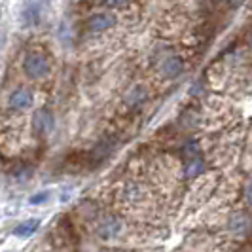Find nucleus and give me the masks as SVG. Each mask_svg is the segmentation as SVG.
I'll use <instances>...</instances> for the list:
<instances>
[{
    "instance_id": "obj_11",
    "label": "nucleus",
    "mask_w": 252,
    "mask_h": 252,
    "mask_svg": "<svg viewBox=\"0 0 252 252\" xmlns=\"http://www.w3.org/2000/svg\"><path fill=\"white\" fill-rule=\"evenodd\" d=\"M229 227H231L233 231L241 233V231H245V229L249 227V218L243 215V213H237V215L231 216V220H229Z\"/></svg>"
},
{
    "instance_id": "obj_13",
    "label": "nucleus",
    "mask_w": 252,
    "mask_h": 252,
    "mask_svg": "<svg viewBox=\"0 0 252 252\" xmlns=\"http://www.w3.org/2000/svg\"><path fill=\"white\" fill-rule=\"evenodd\" d=\"M110 6H114V8H120V6H126L129 0H106Z\"/></svg>"
},
{
    "instance_id": "obj_4",
    "label": "nucleus",
    "mask_w": 252,
    "mask_h": 252,
    "mask_svg": "<svg viewBox=\"0 0 252 252\" xmlns=\"http://www.w3.org/2000/svg\"><path fill=\"white\" fill-rule=\"evenodd\" d=\"M86 25L91 32H102V31H108L110 27L116 25V17L112 13H93Z\"/></svg>"
},
{
    "instance_id": "obj_10",
    "label": "nucleus",
    "mask_w": 252,
    "mask_h": 252,
    "mask_svg": "<svg viewBox=\"0 0 252 252\" xmlns=\"http://www.w3.org/2000/svg\"><path fill=\"white\" fill-rule=\"evenodd\" d=\"M203 171H205V163H203V159L197 156V158H191V159H188L186 161V165H184V175L189 178L193 177H199Z\"/></svg>"
},
{
    "instance_id": "obj_9",
    "label": "nucleus",
    "mask_w": 252,
    "mask_h": 252,
    "mask_svg": "<svg viewBox=\"0 0 252 252\" xmlns=\"http://www.w3.org/2000/svg\"><path fill=\"white\" fill-rule=\"evenodd\" d=\"M40 226V220L36 218H31V220H27V222H21L19 226L13 229V235L15 237H21V239H25V237H31L34 231L38 229Z\"/></svg>"
},
{
    "instance_id": "obj_14",
    "label": "nucleus",
    "mask_w": 252,
    "mask_h": 252,
    "mask_svg": "<svg viewBox=\"0 0 252 252\" xmlns=\"http://www.w3.org/2000/svg\"><path fill=\"white\" fill-rule=\"evenodd\" d=\"M247 197H249V201L252 203V182L249 184V188H247Z\"/></svg>"
},
{
    "instance_id": "obj_5",
    "label": "nucleus",
    "mask_w": 252,
    "mask_h": 252,
    "mask_svg": "<svg viewBox=\"0 0 252 252\" xmlns=\"http://www.w3.org/2000/svg\"><path fill=\"white\" fill-rule=\"evenodd\" d=\"M120 231H122V222H120L118 216L114 215L102 216L101 224H99V235H101L102 239H112Z\"/></svg>"
},
{
    "instance_id": "obj_3",
    "label": "nucleus",
    "mask_w": 252,
    "mask_h": 252,
    "mask_svg": "<svg viewBox=\"0 0 252 252\" xmlns=\"http://www.w3.org/2000/svg\"><path fill=\"white\" fill-rule=\"evenodd\" d=\"M8 104H10L12 110H25L32 104V91L29 88H17L10 95Z\"/></svg>"
},
{
    "instance_id": "obj_2",
    "label": "nucleus",
    "mask_w": 252,
    "mask_h": 252,
    "mask_svg": "<svg viewBox=\"0 0 252 252\" xmlns=\"http://www.w3.org/2000/svg\"><path fill=\"white\" fill-rule=\"evenodd\" d=\"M32 129L40 137H46L53 131V116L48 108H40L32 116Z\"/></svg>"
},
{
    "instance_id": "obj_8",
    "label": "nucleus",
    "mask_w": 252,
    "mask_h": 252,
    "mask_svg": "<svg viewBox=\"0 0 252 252\" xmlns=\"http://www.w3.org/2000/svg\"><path fill=\"white\" fill-rule=\"evenodd\" d=\"M146 97H148V91H146V88H144V86H135V88L127 93L126 101H127V104H129V106L137 108V106H140L142 102L146 101Z\"/></svg>"
},
{
    "instance_id": "obj_7",
    "label": "nucleus",
    "mask_w": 252,
    "mask_h": 252,
    "mask_svg": "<svg viewBox=\"0 0 252 252\" xmlns=\"http://www.w3.org/2000/svg\"><path fill=\"white\" fill-rule=\"evenodd\" d=\"M182 70H184V63H182V59L180 57H167L161 64V72H163L167 78H177V76L182 74Z\"/></svg>"
},
{
    "instance_id": "obj_6",
    "label": "nucleus",
    "mask_w": 252,
    "mask_h": 252,
    "mask_svg": "<svg viewBox=\"0 0 252 252\" xmlns=\"http://www.w3.org/2000/svg\"><path fill=\"white\" fill-rule=\"evenodd\" d=\"M42 17V2L40 0H27L21 12V19L27 27H34Z\"/></svg>"
},
{
    "instance_id": "obj_1",
    "label": "nucleus",
    "mask_w": 252,
    "mask_h": 252,
    "mask_svg": "<svg viewBox=\"0 0 252 252\" xmlns=\"http://www.w3.org/2000/svg\"><path fill=\"white\" fill-rule=\"evenodd\" d=\"M23 70L31 80H40L50 74V61L42 51H31L23 61Z\"/></svg>"
},
{
    "instance_id": "obj_15",
    "label": "nucleus",
    "mask_w": 252,
    "mask_h": 252,
    "mask_svg": "<svg viewBox=\"0 0 252 252\" xmlns=\"http://www.w3.org/2000/svg\"><path fill=\"white\" fill-rule=\"evenodd\" d=\"M93 2H104V0H93Z\"/></svg>"
},
{
    "instance_id": "obj_16",
    "label": "nucleus",
    "mask_w": 252,
    "mask_h": 252,
    "mask_svg": "<svg viewBox=\"0 0 252 252\" xmlns=\"http://www.w3.org/2000/svg\"><path fill=\"white\" fill-rule=\"evenodd\" d=\"M251 46H252V34H251Z\"/></svg>"
},
{
    "instance_id": "obj_12",
    "label": "nucleus",
    "mask_w": 252,
    "mask_h": 252,
    "mask_svg": "<svg viewBox=\"0 0 252 252\" xmlns=\"http://www.w3.org/2000/svg\"><path fill=\"white\" fill-rule=\"evenodd\" d=\"M48 199H50V191H40L31 197V205H40V203H46Z\"/></svg>"
}]
</instances>
